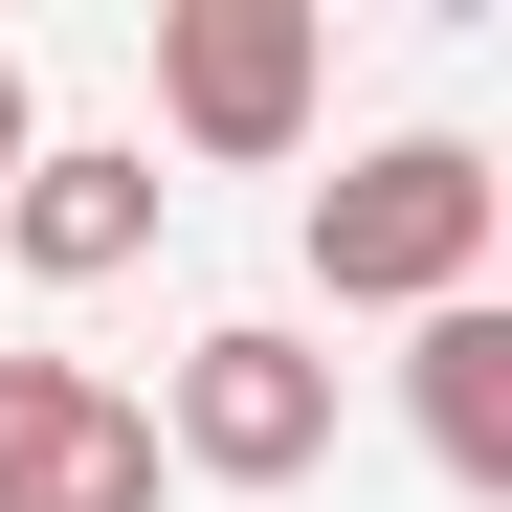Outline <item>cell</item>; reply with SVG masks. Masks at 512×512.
I'll return each mask as SVG.
<instances>
[{"label":"cell","mask_w":512,"mask_h":512,"mask_svg":"<svg viewBox=\"0 0 512 512\" xmlns=\"http://www.w3.org/2000/svg\"><path fill=\"white\" fill-rule=\"evenodd\" d=\"M490 245H512V179H490L468 134H379V156L312 179V290L334 312H468Z\"/></svg>","instance_id":"1"},{"label":"cell","mask_w":512,"mask_h":512,"mask_svg":"<svg viewBox=\"0 0 512 512\" xmlns=\"http://www.w3.org/2000/svg\"><path fill=\"white\" fill-rule=\"evenodd\" d=\"M134 423H156V468H201V490H312L334 468V357L290 312H223V334H179V379Z\"/></svg>","instance_id":"2"},{"label":"cell","mask_w":512,"mask_h":512,"mask_svg":"<svg viewBox=\"0 0 512 512\" xmlns=\"http://www.w3.org/2000/svg\"><path fill=\"white\" fill-rule=\"evenodd\" d=\"M312 67H334L312 0H156V112H179V156H223V179L312 156Z\"/></svg>","instance_id":"3"},{"label":"cell","mask_w":512,"mask_h":512,"mask_svg":"<svg viewBox=\"0 0 512 512\" xmlns=\"http://www.w3.org/2000/svg\"><path fill=\"white\" fill-rule=\"evenodd\" d=\"M0 512H156V423L90 357H0Z\"/></svg>","instance_id":"4"},{"label":"cell","mask_w":512,"mask_h":512,"mask_svg":"<svg viewBox=\"0 0 512 512\" xmlns=\"http://www.w3.org/2000/svg\"><path fill=\"white\" fill-rule=\"evenodd\" d=\"M156 201H179V179H156L134 134H45L23 179H0V245H23V290H112L156 245Z\"/></svg>","instance_id":"5"},{"label":"cell","mask_w":512,"mask_h":512,"mask_svg":"<svg viewBox=\"0 0 512 512\" xmlns=\"http://www.w3.org/2000/svg\"><path fill=\"white\" fill-rule=\"evenodd\" d=\"M401 401H423V468L490 512V490H512V312H490V290H468V312H401Z\"/></svg>","instance_id":"6"},{"label":"cell","mask_w":512,"mask_h":512,"mask_svg":"<svg viewBox=\"0 0 512 512\" xmlns=\"http://www.w3.org/2000/svg\"><path fill=\"white\" fill-rule=\"evenodd\" d=\"M23 156H45V112H23V45H0V179H23Z\"/></svg>","instance_id":"7"}]
</instances>
